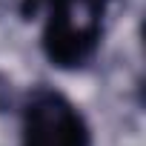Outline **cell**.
Here are the masks:
<instances>
[{"label":"cell","instance_id":"6da1fadb","mask_svg":"<svg viewBox=\"0 0 146 146\" xmlns=\"http://www.w3.org/2000/svg\"><path fill=\"white\" fill-rule=\"evenodd\" d=\"M109 0H52L43 26V52L60 69H78L92 60L103 35Z\"/></svg>","mask_w":146,"mask_h":146},{"label":"cell","instance_id":"7a4b0ae2","mask_svg":"<svg viewBox=\"0 0 146 146\" xmlns=\"http://www.w3.org/2000/svg\"><path fill=\"white\" fill-rule=\"evenodd\" d=\"M20 146H89V126L66 95L35 89L23 106Z\"/></svg>","mask_w":146,"mask_h":146}]
</instances>
